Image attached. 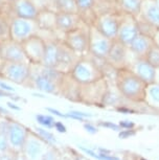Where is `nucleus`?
Wrapping results in <instances>:
<instances>
[{
	"label": "nucleus",
	"instance_id": "nucleus-5",
	"mask_svg": "<svg viewBox=\"0 0 159 160\" xmlns=\"http://www.w3.org/2000/svg\"><path fill=\"white\" fill-rule=\"evenodd\" d=\"M89 32L90 25L84 22L77 28L64 34L62 41L79 56H86L89 53Z\"/></svg>",
	"mask_w": 159,
	"mask_h": 160
},
{
	"label": "nucleus",
	"instance_id": "nucleus-33",
	"mask_svg": "<svg viewBox=\"0 0 159 160\" xmlns=\"http://www.w3.org/2000/svg\"><path fill=\"white\" fill-rule=\"evenodd\" d=\"M46 110L48 111L49 113H52L53 114V115H56V116H59V117H67V114H63L60 112L59 110H57V109H53V108H46Z\"/></svg>",
	"mask_w": 159,
	"mask_h": 160
},
{
	"label": "nucleus",
	"instance_id": "nucleus-19",
	"mask_svg": "<svg viewBox=\"0 0 159 160\" xmlns=\"http://www.w3.org/2000/svg\"><path fill=\"white\" fill-rule=\"evenodd\" d=\"M154 44V40L146 35L138 34L136 38L129 45V49L135 58H145Z\"/></svg>",
	"mask_w": 159,
	"mask_h": 160
},
{
	"label": "nucleus",
	"instance_id": "nucleus-6",
	"mask_svg": "<svg viewBox=\"0 0 159 160\" xmlns=\"http://www.w3.org/2000/svg\"><path fill=\"white\" fill-rule=\"evenodd\" d=\"M11 39L17 42H24L32 36L39 35L40 28L36 19H26L20 17L11 18Z\"/></svg>",
	"mask_w": 159,
	"mask_h": 160
},
{
	"label": "nucleus",
	"instance_id": "nucleus-40",
	"mask_svg": "<svg viewBox=\"0 0 159 160\" xmlns=\"http://www.w3.org/2000/svg\"><path fill=\"white\" fill-rule=\"evenodd\" d=\"M42 160H55V156H53L52 153L44 154V155L42 156Z\"/></svg>",
	"mask_w": 159,
	"mask_h": 160
},
{
	"label": "nucleus",
	"instance_id": "nucleus-39",
	"mask_svg": "<svg viewBox=\"0 0 159 160\" xmlns=\"http://www.w3.org/2000/svg\"><path fill=\"white\" fill-rule=\"evenodd\" d=\"M0 160H14V159H13V157L10 156L8 154L2 152V153H0Z\"/></svg>",
	"mask_w": 159,
	"mask_h": 160
},
{
	"label": "nucleus",
	"instance_id": "nucleus-20",
	"mask_svg": "<svg viewBox=\"0 0 159 160\" xmlns=\"http://www.w3.org/2000/svg\"><path fill=\"white\" fill-rule=\"evenodd\" d=\"M38 25L42 32H58L57 29V13L52 10H42L39 11V14L36 18ZM57 35V34H56ZM58 37V36H57ZM59 39V38H58Z\"/></svg>",
	"mask_w": 159,
	"mask_h": 160
},
{
	"label": "nucleus",
	"instance_id": "nucleus-14",
	"mask_svg": "<svg viewBox=\"0 0 159 160\" xmlns=\"http://www.w3.org/2000/svg\"><path fill=\"white\" fill-rule=\"evenodd\" d=\"M81 56L76 53L72 49L66 45L64 42L61 40V44H60V51H59V58L58 63H57L56 69L59 71L63 72V73H69L76 63L79 61Z\"/></svg>",
	"mask_w": 159,
	"mask_h": 160
},
{
	"label": "nucleus",
	"instance_id": "nucleus-38",
	"mask_svg": "<svg viewBox=\"0 0 159 160\" xmlns=\"http://www.w3.org/2000/svg\"><path fill=\"white\" fill-rule=\"evenodd\" d=\"M7 107L11 108L12 110H15V111H20L21 108L19 107V106H17L16 104H15L14 102H7Z\"/></svg>",
	"mask_w": 159,
	"mask_h": 160
},
{
	"label": "nucleus",
	"instance_id": "nucleus-48",
	"mask_svg": "<svg viewBox=\"0 0 159 160\" xmlns=\"http://www.w3.org/2000/svg\"><path fill=\"white\" fill-rule=\"evenodd\" d=\"M142 160H145V159H142Z\"/></svg>",
	"mask_w": 159,
	"mask_h": 160
},
{
	"label": "nucleus",
	"instance_id": "nucleus-35",
	"mask_svg": "<svg viewBox=\"0 0 159 160\" xmlns=\"http://www.w3.org/2000/svg\"><path fill=\"white\" fill-rule=\"evenodd\" d=\"M97 158L101 159V160H118L117 158H116V157H111V156L105 155V154H97Z\"/></svg>",
	"mask_w": 159,
	"mask_h": 160
},
{
	"label": "nucleus",
	"instance_id": "nucleus-17",
	"mask_svg": "<svg viewBox=\"0 0 159 160\" xmlns=\"http://www.w3.org/2000/svg\"><path fill=\"white\" fill-rule=\"evenodd\" d=\"M11 12L13 17L26 18V19H36L39 14L38 8L32 0H16L10 3Z\"/></svg>",
	"mask_w": 159,
	"mask_h": 160
},
{
	"label": "nucleus",
	"instance_id": "nucleus-21",
	"mask_svg": "<svg viewBox=\"0 0 159 160\" xmlns=\"http://www.w3.org/2000/svg\"><path fill=\"white\" fill-rule=\"evenodd\" d=\"M24 152L25 156L27 157L28 160H38L40 157H42V150H43V144L41 143L40 139L38 137L29 136V133L26 138V141L24 143Z\"/></svg>",
	"mask_w": 159,
	"mask_h": 160
},
{
	"label": "nucleus",
	"instance_id": "nucleus-16",
	"mask_svg": "<svg viewBox=\"0 0 159 160\" xmlns=\"http://www.w3.org/2000/svg\"><path fill=\"white\" fill-rule=\"evenodd\" d=\"M84 23L79 13H57V29L64 36Z\"/></svg>",
	"mask_w": 159,
	"mask_h": 160
},
{
	"label": "nucleus",
	"instance_id": "nucleus-37",
	"mask_svg": "<svg viewBox=\"0 0 159 160\" xmlns=\"http://www.w3.org/2000/svg\"><path fill=\"white\" fill-rule=\"evenodd\" d=\"M119 126H121L122 128H125V129H129V130H130L131 128H133V127H134V123L133 122H127V120H125V122H119Z\"/></svg>",
	"mask_w": 159,
	"mask_h": 160
},
{
	"label": "nucleus",
	"instance_id": "nucleus-15",
	"mask_svg": "<svg viewBox=\"0 0 159 160\" xmlns=\"http://www.w3.org/2000/svg\"><path fill=\"white\" fill-rule=\"evenodd\" d=\"M28 131L24 126L17 122H7V136L8 144L15 149H22L24 146L26 138H27Z\"/></svg>",
	"mask_w": 159,
	"mask_h": 160
},
{
	"label": "nucleus",
	"instance_id": "nucleus-8",
	"mask_svg": "<svg viewBox=\"0 0 159 160\" xmlns=\"http://www.w3.org/2000/svg\"><path fill=\"white\" fill-rule=\"evenodd\" d=\"M130 55L131 51L128 46L117 40H114L105 61L109 66L117 70L119 68L128 67L131 62Z\"/></svg>",
	"mask_w": 159,
	"mask_h": 160
},
{
	"label": "nucleus",
	"instance_id": "nucleus-18",
	"mask_svg": "<svg viewBox=\"0 0 159 160\" xmlns=\"http://www.w3.org/2000/svg\"><path fill=\"white\" fill-rule=\"evenodd\" d=\"M137 18L159 28V5L154 0H143Z\"/></svg>",
	"mask_w": 159,
	"mask_h": 160
},
{
	"label": "nucleus",
	"instance_id": "nucleus-42",
	"mask_svg": "<svg viewBox=\"0 0 159 160\" xmlns=\"http://www.w3.org/2000/svg\"><path fill=\"white\" fill-rule=\"evenodd\" d=\"M8 3H10V2H8L7 0H0V10L3 7H5V5H7Z\"/></svg>",
	"mask_w": 159,
	"mask_h": 160
},
{
	"label": "nucleus",
	"instance_id": "nucleus-11",
	"mask_svg": "<svg viewBox=\"0 0 159 160\" xmlns=\"http://www.w3.org/2000/svg\"><path fill=\"white\" fill-rule=\"evenodd\" d=\"M138 34L139 29L138 23H137V18L131 16V15L122 13V19L121 23H119L116 40L129 47V45L132 43V41L136 38V36Z\"/></svg>",
	"mask_w": 159,
	"mask_h": 160
},
{
	"label": "nucleus",
	"instance_id": "nucleus-1",
	"mask_svg": "<svg viewBox=\"0 0 159 160\" xmlns=\"http://www.w3.org/2000/svg\"><path fill=\"white\" fill-rule=\"evenodd\" d=\"M63 77L64 73L56 68L48 67L43 64H31V77L28 82H32L35 88L39 91L57 94Z\"/></svg>",
	"mask_w": 159,
	"mask_h": 160
},
{
	"label": "nucleus",
	"instance_id": "nucleus-34",
	"mask_svg": "<svg viewBox=\"0 0 159 160\" xmlns=\"http://www.w3.org/2000/svg\"><path fill=\"white\" fill-rule=\"evenodd\" d=\"M100 125L102 127H105V128H110V129H113V130H118V126L114 125V123L110 122H101Z\"/></svg>",
	"mask_w": 159,
	"mask_h": 160
},
{
	"label": "nucleus",
	"instance_id": "nucleus-25",
	"mask_svg": "<svg viewBox=\"0 0 159 160\" xmlns=\"http://www.w3.org/2000/svg\"><path fill=\"white\" fill-rule=\"evenodd\" d=\"M148 98L151 99L153 104H155L156 106H159V84L158 83H152L149 84L147 87V92H146V98Z\"/></svg>",
	"mask_w": 159,
	"mask_h": 160
},
{
	"label": "nucleus",
	"instance_id": "nucleus-29",
	"mask_svg": "<svg viewBox=\"0 0 159 160\" xmlns=\"http://www.w3.org/2000/svg\"><path fill=\"white\" fill-rule=\"evenodd\" d=\"M0 88L2 90H4V91L7 92H10V93H13L15 91V89L13 88V86H11L10 84L7 83L5 81H0Z\"/></svg>",
	"mask_w": 159,
	"mask_h": 160
},
{
	"label": "nucleus",
	"instance_id": "nucleus-24",
	"mask_svg": "<svg viewBox=\"0 0 159 160\" xmlns=\"http://www.w3.org/2000/svg\"><path fill=\"white\" fill-rule=\"evenodd\" d=\"M11 18L0 12V44L11 39Z\"/></svg>",
	"mask_w": 159,
	"mask_h": 160
},
{
	"label": "nucleus",
	"instance_id": "nucleus-3",
	"mask_svg": "<svg viewBox=\"0 0 159 160\" xmlns=\"http://www.w3.org/2000/svg\"><path fill=\"white\" fill-rule=\"evenodd\" d=\"M101 60L104 59H97L90 53L82 56L69 73L80 85L92 83L102 78H105L102 65L100 64Z\"/></svg>",
	"mask_w": 159,
	"mask_h": 160
},
{
	"label": "nucleus",
	"instance_id": "nucleus-31",
	"mask_svg": "<svg viewBox=\"0 0 159 160\" xmlns=\"http://www.w3.org/2000/svg\"><path fill=\"white\" fill-rule=\"evenodd\" d=\"M53 128H55L57 131L60 132V133H65L66 132V127L63 125V122H56Z\"/></svg>",
	"mask_w": 159,
	"mask_h": 160
},
{
	"label": "nucleus",
	"instance_id": "nucleus-32",
	"mask_svg": "<svg viewBox=\"0 0 159 160\" xmlns=\"http://www.w3.org/2000/svg\"><path fill=\"white\" fill-rule=\"evenodd\" d=\"M84 128L86 129L87 132L91 133V134H95V133L97 132V129L95 128L93 125H91V123H89V122H86L85 125H84Z\"/></svg>",
	"mask_w": 159,
	"mask_h": 160
},
{
	"label": "nucleus",
	"instance_id": "nucleus-46",
	"mask_svg": "<svg viewBox=\"0 0 159 160\" xmlns=\"http://www.w3.org/2000/svg\"><path fill=\"white\" fill-rule=\"evenodd\" d=\"M154 1L156 2V3H157L158 5H159V0H154Z\"/></svg>",
	"mask_w": 159,
	"mask_h": 160
},
{
	"label": "nucleus",
	"instance_id": "nucleus-28",
	"mask_svg": "<svg viewBox=\"0 0 159 160\" xmlns=\"http://www.w3.org/2000/svg\"><path fill=\"white\" fill-rule=\"evenodd\" d=\"M36 132L41 138H43L45 141H49V142H56V137L52 135V133H50L48 130L44 128H36Z\"/></svg>",
	"mask_w": 159,
	"mask_h": 160
},
{
	"label": "nucleus",
	"instance_id": "nucleus-30",
	"mask_svg": "<svg viewBox=\"0 0 159 160\" xmlns=\"http://www.w3.org/2000/svg\"><path fill=\"white\" fill-rule=\"evenodd\" d=\"M69 114H72L74 116H79L81 118H86V117H91L92 115L89 113H86V112H82V111H77V110H71Z\"/></svg>",
	"mask_w": 159,
	"mask_h": 160
},
{
	"label": "nucleus",
	"instance_id": "nucleus-10",
	"mask_svg": "<svg viewBox=\"0 0 159 160\" xmlns=\"http://www.w3.org/2000/svg\"><path fill=\"white\" fill-rule=\"evenodd\" d=\"M121 19H122L121 12L100 15V16L97 17V20H95L93 25L105 37L109 38L111 40H116Z\"/></svg>",
	"mask_w": 159,
	"mask_h": 160
},
{
	"label": "nucleus",
	"instance_id": "nucleus-22",
	"mask_svg": "<svg viewBox=\"0 0 159 160\" xmlns=\"http://www.w3.org/2000/svg\"><path fill=\"white\" fill-rule=\"evenodd\" d=\"M142 1L143 0H116V4L121 13L137 18L139 16Z\"/></svg>",
	"mask_w": 159,
	"mask_h": 160
},
{
	"label": "nucleus",
	"instance_id": "nucleus-41",
	"mask_svg": "<svg viewBox=\"0 0 159 160\" xmlns=\"http://www.w3.org/2000/svg\"><path fill=\"white\" fill-rule=\"evenodd\" d=\"M153 40H154V43L159 46V28L157 29V32H156V34L154 36V38H153Z\"/></svg>",
	"mask_w": 159,
	"mask_h": 160
},
{
	"label": "nucleus",
	"instance_id": "nucleus-12",
	"mask_svg": "<svg viewBox=\"0 0 159 160\" xmlns=\"http://www.w3.org/2000/svg\"><path fill=\"white\" fill-rule=\"evenodd\" d=\"M0 56L3 61L29 63L25 56L22 43L12 39L0 44Z\"/></svg>",
	"mask_w": 159,
	"mask_h": 160
},
{
	"label": "nucleus",
	"instance_id": "nucleus-2",
	"mask_svg": "<svg viewBox=\"0 0 159 160\" xmlns=\"http://www.w3.org/2000/svg\"><path fill=\"white\" fill-rule=\"evenodd\" d=\"M115 81L118 90L124 96L134 101H142L146 98L147 87L140 78L130 67H122L115 71Z\"/></svg>",
	"mask_w": 159,
	"mask_h": 160
},
{
	"label": "nucleus",
	"instance_id": "nucleus-4",
	"mask_svg": "<svg viewBox=\"0 0 159 160\" xmlns=\"http://www.w3.org/2000/svg\"><path fill=\"white\" fill-rule=\"evenodd\" d=\"M31 77V64L25 62H0V78L4 81L24 85Z\"/></svg>",
	"mask_w": 159,
	"mask_h": 160
},
{
	"label": "nucleus",
	"instance_id": "nucleus-9",
	"mask_svg": "<svg viewBox=\"0 0 159 160\" xmlns=\"http://www.w3.org/2000/svg\"><path fill=\"white\" fill-rule=\"evenodd\" d=\"M22 46L29 64H42L45 49H46V41L40 35H36L28 38L27 40L22 42Z\"/></svg>",
	"mask_w": 159,
	"mask_h": 160
},
{
	"label": "nucleus",
	"instance_id": "nucleus-7",
	"mask_svg": "<svg viewBox=\"0 0 159 160\" xmlns=\"http://www.w3.org/2000/svg\"><path fill=\"white\" fill-rule=\"evenodd\" d=\"M113 41L105 37L94 25H90L89 32V53L97 59H106Z\"/></svg>",
	"mask_w": 159,
	"mask_h": 160
},
{
	"label": "nucleus",
	"instance_id": "nucleus-23",
	"mask_svg": "<svg viewBox=\"0 0 159 160\" xmlns=\"http://www.w3.org/2000/svg\"><path fill=\"white\" fill-rule=\"evenodd\" d=\"M56 13H79L76 0H55Z\"/></svg>",
	"mask_w": 159,
	"mask_h": 160
},
{
	"label": "nucleus",
	"instance_id": "nucleus-36",
	"mask_svg": "<svg viewBox=\"0 0 159 160\" xmlns=\"http://www.w3.org/2000/svg\"><path fill=\"white\" fill-rule=\"evenodd\" d=\"M0 98H15V99H19L18 98H14L13 93H10V92H7L4 91V90H2L1 88H0Z\"/></svg>",
	"mask_w": 159,
	"mask_h": 160
},
{
	"label": "nucleus",
	"instance_id": "nucleus-47",
	"mask_svg": "<svg viewBox=\"0 0 159 160\" xmlns=\"http://www.w3.org/2000/svg\"><path fill=\"white\" fill-rule=\"evenodd\" d=\"M1 60H2V59H1V56H0V62H1Z\"/></svg>",
	"mask_w": 159,
	"mask_h": 160
},
{
	"label": "nucleus",
	"instance_id": "nucleus-27",
	"mask_svg": "<svg viewBox=\"0 0 159 160\" xmlns=\"http://www.w3.org/2000/svg\"><path fill=\"white\" fill-rule=\"evenodd\" d=\"M36 120L39 125H41L43 128L46 129H52L55 126L56 120L52 115H48V114H37L35 116Z\"/></svg>",
	"mask_w": 159,
	"mask_h": 160
},
{
	"label": "nucleus",
	"instance_id": "nucleus-26",
	"mask_svg": "<svg viewBox=\"0 0 159 160\" xmlns=\"http://www.w3.org/2000/svg\"><path fill=\"white\" fill-rule=\"evenodd\" d=\"M150 64L153 65L154 67L157 69L159 68V46L156 45L155 43L153 44V46L150 48V50L148 51L147 56L145 57Z\"/></svg>",
	"mask_w": 159,
	"mask_h": 160
},
{
	"label": "nucleus",
	"instance_id": "nucleus-44",
	"mask_svg": "<svg viewBox=\"0 0 159 160\" xmlns=\"http://www.w3.org/2000/svg\"><path fill=\"white\" fill-rule=\"evenodd\" d=\"M34 96H36V98H45V96L44 95H42V94H38V93H34L32 94Z\"/></svg>",
	"mask_w": 159,
	"mask_h": 160
},
{
	"label": "nucleus",
	"instance_id": "nucleus-45",
	"mask_svg": "<svg viewBox=\"0 0 159 160\" xmlns=\"http://www.w3.org/2000/svg\"><path fill=\"white\" fill-rule=\"evenodd\" d=\"M8 2H10V3H12V2H14V1H16V0H7Z\"/></svg>",
	"mask_w": 159,
	"mask_h": 160
},
{
	"label": "nucleus",
	"instance_id": "nucleus-43",
	"mask_svg": "<svg viewBox=\"0 0 159 160\" xmlns=\"http://www.w3.org/2000/svg\"><path fill=\"white\" fill-rule=\"evenodd\" d=\"M155 82L159 84V68L156 69V77H155Z\"/></svg>",
	"mask_w": 159,
	"mask_h": 160
},
{
	"label": "nucleus",
	"instance_id": "nucleus-13",
	"mask_svg": "<svg viewBox=\"0 0 159 160\" xmlns=\"http://www.w3.org/2000/svg\"><path fill=\"white\" fill-rule=\"evenodd\" d=\"M128 67H130L134 71V73L148 85L155 82L156 68L150 64L146 58H135L134 57Z\"/></svg>",
	"mask_w": 159,
	"mask_h": 160
}]
</instances>
